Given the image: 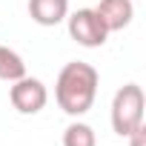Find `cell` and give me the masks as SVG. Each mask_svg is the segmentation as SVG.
<instances>
[{
  "label": "cell",
  "mask_w": 146,
  "mask_h": 146,
  "mask_svg": "<svg viewBox=\"0 0 146 146\" xmlns=\"http://www.w3.org/2000/svg\"><path fill=\"white\" fill-rule=\"evenodd\" d=\"M98 69L92 63L83 60H72L60 69L57 83H54V100L57 106L72 115V117H80L92 109L95 98H98Z\"/></svg>",
  "instance_id": "6da1fadb"
},
{
  "label": "cell",
  "mask_w": 146,
  "mask_h": 146,
  "mask_svg": "<svg viewBox=\"0 0 146 146\" xmlns=\"http://www.w3.org/2000/svg\"><path fill=\"white\" fill-rule=\"evenodd\" d=\"M137 126H143V89L137 83H126L112 98V129L126 137Z\"/></svg>",
  "instance_id": "7a4b0ae2"
},
{
  "label": "cell",
  "mask_w": 146,
  "mask_h": 146,
  "mask_svg": "<svg viewBox=\"0 0 146 146\" xmlns=\"http://www.w3.org/2000/svg\"><path fill=\"white\" fill-rule=\"evenodd\" d=\"M66 26H69V37L83 49H98L109 37V32L100 23V17L95 15V9H78V12L66 15Z\"/></svg>",
  "instance_id": "3957f363"
},
{
  "label": "cell",
  "mask_w": 146,
  "mask_h": 146,
  "mask_svg": "<svg viewBox=\"0 0 146 146\" xmlns=\"http://www.w3.org/2000/svg\"><path fill=\"white\" fill-rule=\"evenodd\" d=\"M9 100H12V106H15L20 115H37V112L46 106L49 92H46L43 80L26 75V78H20V80L12 83V89H9Z\"/></svg>",
  "instance_id": "277c9868"
},
{
  "label": "cell",
  "mask_w": 146,
  "mask_h": 146,
  "mask_svg": "<svg viewBox=\"0 0 146 146\" xmlns=\"http://www.w3.org/2000/svg\"><path fill=\"white\" fill-rule=\"evenodd\" d=\"M95 15L106 26V32H120L132 23L135 17V3L132 0H100L95 6Z\"/></svg>",
  "instance_id": "5b68a950"
},
{
  "label": "cell",
  "mask_w": 146,
  "mask_h": 146,
  "mask_svg": "<svg viewBox=\"0 0 146 146\" xmlns=\"http://www.w3.org/2000/svg\"><path fill=\"white\" fill-rule=\"evenodd\" d=\"M69 15V0H29V17L37 26H57Z\"/></svg>",
  "instance_id": "8992f818"
},
{
  "label": "cell",
  "mask_w": 146,
  "mask_h": 146,
  "mask_svg": "<svg viewBox=\"0 0 146 146\" xmlns=\"http://www.w3.org/2000/svg\"><path fill=\"white\" fill-rule=\"evenodd\" d=\"M20 78H26V63H23V57H20L15 49H9V46H0V80L15 83V80H20Z\"/></svg>",
  "instance_id": "52a82bcc"
},
{
  "label": "cell",
  "mask_w": 146,
  "mask_h": 146,
  "mask_svg": "<svg viewBox=\"0 0 146 146\" xmlns=\"http://www.w3.org/2000/svg\"><path fill=\"white\" fill-rule=\"evenodd\" d=\"M63 146H98L95 129L89 123H83V120L69 123L66 132H63Z\"/></svg>",
  "instance_id": "ba28073f"
},
{
  "label": "cell",
  "mask_w": 146,
  "mask_h": 146,
  "mask_svg": "<svg viewBox=\"0 0 146 146\" xmlns=\"http://www.w3.org/2000/svg\"><path fill=\"white\" fill-rule=\"evenodd\" d=\"M129 137V146H146V129L143 126H137L132 135H126Z\"/></svg>",
  "instance_id": "9c48e42d"
}]
</instances>
